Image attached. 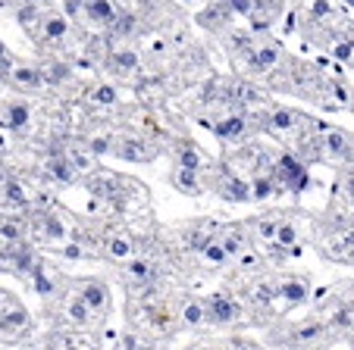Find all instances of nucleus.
Segmentation results:
<instances>
[{"label":"nucleus","instance_id":"nucleus-42","mask_svg":"<svg viewBox=\"0 0 354 350\" xmlns=\"http://www.w3.org/2000/svg\"><path fill=\"white\" fill-rule=\"evenodd\" d=\"M22 3H35V0H22Z\"/></svg>","mask_w":354,"mask_h":350},{"label":"nucleus","instance_id":"nucleus-19","mask_svg":"<svg viewBox=\"0 0 354 350\" xmlns=\"http://www.w3.org/2000/svg\"><path fill=\"white\" fill-rule=\"evenodd\" d=\"M3 197H7V204H10V206H16V210L28 206V194H26V188H22L19 182H13V179L3 182Z\"/></svg>","mask_w":354,"mask_h":350},{"label":"nucleus","instance_id":"nucleus-12","mask_svg":"<svg viewBox=\"0 0 354 350\" xmlns=\"http://www.w3.org/2000/svg\"><path fill=\"white\" fill-rule=\"evenodd\" d=\"M276 63H279V47L276 44H263L251 53V69H254V72H267Z\"/></svg>","mask_w":354,"mask_h":350},{"label":"nucleus","instance_id":"nucleus-32","mask_svg":"<svg viewBox=\"0 0 354 350\" xmlns=\"http://www.w3.org/2000/svg\"><path fill=\"white\" fill-rule=\"evenodd\" d=\"M94 104H100V106H113V104H116V88L100 85L97 91H94Z\"/></svg>","mask_w":354,"mask_h":350},{"label":"nucleus","instance_id":"nucleus-11","mask_svg":"<svg viewBox=\"0 0 354 350\" xmlns=\"http://www.w3.org/2000/svg\"><path fill=\"white\" fill-rule=\"evenodd\" d=\"M173 185L179 188L182 194H201L204 191V185H201V175H198V169H185V166H179V169L173 172Z\"/></svg>","mask_w":354,"mask_h":350},{"label":"nucleus","instance_id":"nucleus-26","mask_svg":"<svg viewBox=\"0 0 354 350\" xmlns=\"http://www.w3.org/2000/svg\"><path fill=\"white\" fill-rule=\"evenodd\" d=\"M201 257L207 260L210 266H223V263L229 260V253H226V247H223V241H216V238H214L207 247H204V251H201Z\"/></svg>","mask_w":354,"mask_h":350},{"label":"nucleus","instance_id":"nucleus-5","mask_svg":"<svg viewBox=\"0 0 354 350\" xmlns=\"http://www.w3.org/2000/svg\"><path fill=\"white\" fill-rule=\"evenodd\" d=\"M216 191H220L223 200H232V204H248V200H254L251 185H248V182H241L239 175H232V172H226V175H223L220 185H216Z\"/></svg>","mask_w":354,"mask_h":350},{"label":"nucleus","instance_id":"nucleus-28","mask_svg":"<svg viewBox=\"0 0 354 350\" xmlns=\"http://www.w3.org/2000/svg\"><path fill=\"white\" fill-rule=\"evenodd\" d=\"M295 119H298V116H295L292 110H276L273 116H270V128H276V132H288V128L295 126Z\"/></svg>","mask_w":354,"mask_h":350},{"label":"nucleus","instance_id":"nucleus-41","mask_svg":"<svg viewBox=\"0 0 354 350\" xmlns=\"http://www.w3.org/2000/svg\"><path fill=\"white\" fill-rule=\"evenodd\" d=\"M348 341H351V347H354V335H351V338H348Z\"/></svg>","mask_w":354,"mask_h":350},{"label":"nucleus","instance_id":"nucleus-6","mask_svg":"<svg viewBox=\"0 0 354 350\" xmlns=\"http://www.w3.org/2000/svg\"><path fill=\"white\" fill-rule=\"evenodd\" d=\"M179 322L185 325V329H201V325H207V307H204V298H188V300H182Z\"/></svg>","mask_w":354,"mask_h":350},{"label":"nucleus","instance_id":"nucleus-30","mask_svg":"<svg viewBox=\"0 0 354 350\" xmlns=\"http://www.w3.org/2000/svg\"><path fill=\"white\" fill-rule=\"evenodd\" d=\"M113 66L122 69V72H132V69L138 66V53L135 50H116L113 53Z\"/></svg>","mask_w":354,"mask_h":350},{"label":"nucleus","instance_id":"nucleus-1","mask_svg":"<svg viewBox=\"0 0 354 350\" xmlns=\"http://www.w3.org/2000/svg\"><path fill=\"white\" fill-rule=\"evenodd\" d=\"M329 335L326 322L320 319H301V322H286L282 329L270 331V341L282 350H308L314 344H320Z\"/></svg>","mask_w":354,"mask_h":350},{"label":"nucleus","instance_id":"nucleus-16","mask_svg":"<svg viewBox=\"0 0 354 350\" xmlns=\"http://www.w3.org/2000/svg\"><path fill=\"white\" fill-rule=\"evenodd\" d=\"M326 150L333 153V157H339V159H351V157H354L351 141H348L342 132H329V135H326Z\"/></svg>","mask_w":354,"mask_h":350},{"label":"nucleus","instance_id":"nucleus-17","mask_svg":"<svg viewBox=\"0 0 354 350\" xmlns=\"http://www.w3.org/2000/svg\"><path fill=\"white\" fill-rule=\"evenodd\" d=\"M13 81L19 88H41L44 85V75H41V69H28V66H19V69H13Z\"/></svg>","mask_w":354,"mask_h":350},{"label":"nucleus","instance_id":"nucleus-22","mask_svg":"<svg viewBox=\"0 0 354 350\" xmlns=\"http://www.w3.org/2000/svg\"><path fill=\"white\" fill-rule=\"evenodd\" d=\"M38 229L44 231V238H50V241H63V238H66V229H63V222L57 216H41L38 219Z\"/></svg>","mask_w":354,"mask_h":350},{"label":"nucleus","instance_id":"nucleus-43","mask_svg":"<svg viewBox=\"0 0 354 350\" xmlns=\"http://www.w3.org/2000/svg\"><path fill=\"white\" fill-rule=\"evenodd\" d=\"M348 3H351V7H354V0H348Z\"/></svg>","mask_w":354,"mask_h":350},{"label":"nucleus","instance_id":"nucleus-40","mask_svg":"<svg viewBox=\"0 0 354 350\" xmlns=\"http://www.w3.org/2000/svg\"><path fill=\"white\" fill-rule=\"evenodd\" d=\"M3 298H7V294H3V291H0V304H3Z\"/></svg>","mask_w":354,"mask_h":350},{"label":"nucleus","instance_id":"nucleus-10","mask_svg":"<svg viewBox=\"0 0 354 350\" xmlns=\"http://www.w3.org/2000/svg\"><path fill=\"white\" fill-rule=\"evenodd\" d=\"M129 275H132V282H138V284H154L157 278H160V269L145 257H132L129 260Z\"/></svg>","mask_w":354,"mask_h":350},{"label":"nucleus","instance_id":"nucleus-15","mask_svg":"<svg viewBox=\"0 0 354 350\" xmlns=\"http://www.w3.org/2000/svg\"><path fill=\"white\" fill-rule=\"evenodd\" d=\"M66 316L73 319L75 325H85V322H91V319H94V310L79 298V294H75V298L66 300Z\"/></svg>","mask_w":354,"mask_h":350},{"label":"nucleus","instance_id":"nucleus-27","mask_svg":"<svg viewBox=\"0 0 354 350\" xmlns=\"http://www.w3.org/2000/svg\"><path fill=\"white\" fill-rule=\"evenodd\" d=\"M66 32H69V22H66V16H50V19L44 22V35L50 41H60V38H66Z\"/></svg>","mask_w":354,"mask_h":350},{"label":"nucleus","instance_id":"nucleus-38","mask_svg":"<svg viewBox=\"0 0 354 350\" xmlns=\"http://www.w3.org/2000/svg\"><path fill=\"white\" fill-rule=\"evenodd\" d=\"M345 188H348V197L354 200V175H348V179H345Z\"/></svg>","mask_w":354,"mask_h":350},{"label":"nucleus","instance_id":"nucleus-4","mask_svg":"<svg viewBox=\"0 0 354 350\" xmlns=\"http://www.w3.org/2000/svg\"><path fill=\"white\" fill-rule=\"evenodd\" d=\"M75 294H79L82 300H85L88 307L94 310V316H107L110 313V288L107 284L94 282V278H88V282H79V288H75Z\"/></svg>","mask_w":354,"mask_h":350},{"label":"nucleus","instance_id":"nucleus-33","mask_svg":"<svg viewBox=\"0 0 354 350\" xmlns=\"http://www.w3.org/2000/svg\"><path fill=\"white\" fill-rule=\"evenodd\" d=\"M333 53H335V60L348 63V60L354 57V44H351V41H342V44H335V47H333Z\"/></svg>","mask_w":354,"mask_h":350},{"label":"nucleus","instance_id":"nucleus-8","mask_svg":"<svg viewBox=\"0 0 354 350\" xmlns=\"http://www.w3.org/2000/svg\"><path fill=\"white\" fill-rule=\"evenodd\" d=\"M85 13H88V19H91L94 26H113L116 16H120V10H116L113 0H88Z\"/></svg>","mask_w":354,"mask_h":350},{"label":"nucleus","instance_id":"nucleus-36","mask_svg":"<svg viewBox=\"0 0 354 350\" xmlns=\"http://www.w3.org/2000/svg\"><path fill=\"white\" fill-rule=\"evenodd\" d=\"M0 69H10V53L3 47V41H0Z\"/></svg>","mask_w":354,"mask_h":350},{"label":"nucleus","instance_id":"nucleus-39","mask_svg":"<svg viewBox=\"0 0 354 350\" xmlns=\"http://www.w3.org/2000/svg\"><path fill=\"white\" fill-rule=\"evenodd\" d=\"M216 350H239V344H223V347H216Z\"/></svg>","mask_w":354,"mask_h":350},{"label":"nucleus","instance_id":"nucleus-14","mask_svg":"<svg viewBox=\"0 0 354 350\" xmlns=\"http://www.w3.org/2000/svg\"><path fill=\"white\" fill-rule=\"evenodd\" d=\"M198 22L204 28H210V32H220V28L229 26V10L223 7V3L220 7H210V10H204V13L198 16Z\"/></svg>","mask_w":354,"mask_h":350},{"label":"nucleus","instance_id":"nucleus-37","mask_svg":"<svg viewBox=\"0 0 354 350\" xmlns=\"http://www.w3.org/2000/svg\"><path fill=\"white\" fill-rule=\"evenodd\" d=\"M239 350H263L257 341H239Z\"/></svg>","mask_w":354,"mask_h":350},{"label":"nucleus","instance_id":"nucleus-20","mask_svg":"<svg viewBox=\"0 0 354 350\" xmlns=\"http://www.w3.org/2000/svg\"><path fill=\"white\" fill-rule=\"evenodd\" d=\"M0 238L7 244H19L26 238V229H22L19 219H0Z\"/></svg>","mask_w":354,"mask_h":350},{"label":"nucleus","instance_id":"nucleus-18","mask_svg":"<svg viewBox=\"0 0 354 350\" xmlns=\"http://www.w3.org/2000/svg\"><path fill=\"white\" fill-rule=\"evenodd\" d=\"M176 159H179V166H185V169H198V172H201V166H204V157H201V150L194 144H179Z\"/></svg>","mask_w":354,"mask_h":350},{"label":"nucleus","instance_id":"nucleus-3","mask_svg":"<svg viewBox=\"0 0 354 350\" xmlns=\"http://www.w3.org/2000/svg\"><path fill=\"white\" fill-rule=\"evenodd\" d=\"M276 300H282V310H295V307L310 300V282L298 275H286L276 282Z\"/></svg>","mask_w":354,"mask_h":350},{"label":"nucleus","instance_id":"nucleus-24","mask_svg":"<svg viewBox=\"0 0 354 350\" xmlns=\"http://www.w3.org/2000/svg\"><path fill=\"white\" fill-rule=\"evenodd\" d=\"M41 75H44L47 85H63V81H69V66L66 63H47Z\"/></svg>","mask_w":354,"mask_h":350},{"label":"nucleus","instance_id":"nucleus-21","mask_svg":"<svg viewBox=\"0 0 354 350\" xmlns=\"http://www.w3.org/2000/svg\"><path fill=\"white\" fill-rule=\"evenodd\" d=\"M120 157L122 159H135V163H147V159H151V153H147V147L141 144V141H122V144H120Z\"/></svg>","mask_w":354,"mask_h":350},{"label":"nucleus","instance_id":"nucleus-34","mask_svg":"<svg viewBox=\"0 0 354 350\" xmlns=\"http://www.w3.org/2000/svg\"><path fill=\"white\" fill-rule=\"evenodd\" d=\"M229 7H232L235 13L248 16V13H251V7H254V3H251V0H229Z\"/></svg>","mask_w":354,"mask_h":350},{"label":"nucleus","instance_id":"nucleus-2","mask_svg":"<svg viewBox=\"0 0 354 350\" xmlns=\"http://www.w3.org/2000/svg\"><path fill=\"white\" fill-rule=\"evenodd\" d=\"M204 307H207V325H216V329H229V325L241 322V304L232 298V294H207L204 298Z\"/></svg>","mask_w":354,"mask_h":350},{"label":"nucleus","instance_id":"nucleus-35","mask_svg":"<svg viewBox=\"0 0 354 350\" xmlns=\"http://www.w3.org/2000/svg\"><path fill=\"white\" fill-rule=\"evenodd\" d=\"M91 150H94V153H107V150H110V141L94 138V141H91Z\"/></svg>","mask_w":354,"mask_h":350},{"label":"nucleus","instance_id":"nucleus-29","mask_svg":"<svg viewBox=\"0 0 354 350\" xmlns=\"http://www.w3.org/2000/svg\"><path fill=\"white\" fill-rule=\"evenodd\" d=\"M279 222H282V219H270V216H263V219H257V222H254V229H257V235H261L263 241H276Z\"/></svg>","mask_w":354,"mask_h":350},{"label":"nucleus","instance_id":"nucleus-13","mask_svg":"<svg viewBox=\"0 0 354 350\" xmlns=\"http://www.w3.org/2000/svg\"><path fill=\"white\" fill-rule=\"evenodd\" d=\"M214 132H216V138H223V141H239V138H245L248 126H245V119H241V116H229V119L216 122Z\"/></svg>","mask_w":354,"mask_h":350},{"label":"nucleus","instance_id":"nucleus-9","mask_svg":"<svg viewBox=\"0 0 354 350\" xmlns=\"http://www.w3.org/2000/svg\"><path fill=\"white\" fill-rule=\"evenodd\" d=\"M28 119H32V113H28V106L22 104V100L7 104L3 106V113H0V122H3L10 132H22V128L28 126Z\"/></svg>","mask_w":354,"mask_h":350},{"label":"nucleus","instance_id":"nucleus-23","mask_svg":"<svg viewBox=\"0 0 354 350\" xmlns=\"http://www.w3.org/2000/svg\"><path fill=\"white\" fill-rule=\"evenodd\" d=\"M107 253L113 260H132L135 257V244L129 238H110L107 241Z\"/></svg>","mask_w":354,"mask_h":350},{"label":"nucleus","instance_id":"nucleus-25","mask_svg":"<svg viewBox=\"0 0 354 350\" xmlns=\"http://www.w3.org/2000/svg\"><path fill=\"white\" fill-rule=\"evenodd\" d=\"M223 247H226V253H229V260H232V257H239V253L241 251H245V244H248V241H245V235H241V231L239 229H232V231H226V235H223Z\"/></svg>","mask_w":354,"mask_h":350},{"label":"nucleus","instance_id":"nucleus-31","mask_svg":"<svg viewBox=\"0 0 354 350\" xmlns=\"http://www.w3.org/2000/svg\"><path fill=\"white\" fill-rule=\"evenodd\" d=\"M113 35H120V38H126V35H132L135 32V16L132 13H122V16H116V22L113 26Z\"/></svg>","mask_w":354,"mask_h":350},{"label":"nucleus","instance_id":"nucleus-7","mask_svg":"<svg viewBox=\"0 0 354 350\" xmlns=\"http://www.w3.org/2000/svg\"><path fill=\"white\" fill-rule=\"evenodd\" d=\"M47 172H50V179L60 182V185H73L75 172H79V169H75V163L66 157V153H57L54 150V157L47 159Z\"/></svg>","mask_w":354,"mask_h":350}]
</instances>
